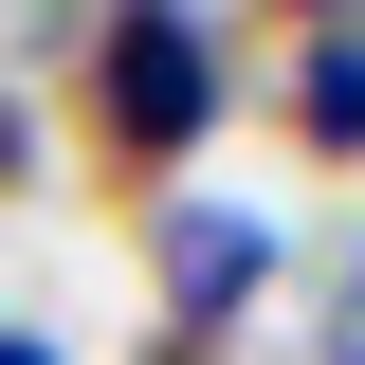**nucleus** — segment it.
I'll use <instances>...</instances> for the list:
<instances>
[{"label": "nucleus", "instance_id": "nucleus-1", "mask_svg": "<svg viewBox=\"0 0 365 365\" xmlns=\"http://www.w3.org/2000/svg\"><path fill=\"white\" fill-rule=\"evenodd\" d=\"M201 110H220V37H201V19H110V37H91V146L128 182H165L182 146H201Z\"/></svg>", "mask_w": 365, "mask_h": 365}, {"label": "nucleus", "instance_id": "nucleus-3", "mask_svg": "<svg viewBox=\"0 0 365 365\" xmlns=\"http://www.w3.org/2000/svg\"><path fill=\"white\" fill-rule=\"evenodd\" d=\"M292 128H311V146H365V37H311V73H292Z\"/></svg>", "mask_w": 365, "mask_h": 365}, {"label": "nucleus", "instance_id": "nucleus-4", "mask_svg": "<svg viewBox=\"0 0 365 365\" xmlns=\"http://www.w3.org/2000/svg\"><path fill=\"white\" fill-rule=\"evenodd\" d=\"M0 365H55V347H19V329H0Z\"/></svg>", "mask_w": 365, "mask_h": 365}, {"label": "nucleus", "instance_id": "nucleus-2", "mask_svg": "<svg viewBox=\"0 0 365 365\" xmlns=\"http://www.w3.org/2000/svg\"><path fill=\"white\" fill-rule=\"evenodd\" d=\"M256 274H274V237L237 220V201H165V311H182V329H237Z\"/></svg>", "mask_w": 365, "mask_h": 365}]
</instances>
